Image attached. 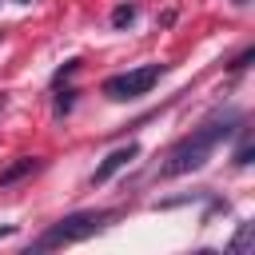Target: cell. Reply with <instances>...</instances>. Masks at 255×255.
I'll use <instances>...</instances> for the list:
<instances>
[{"label":"cell","instance_id":"obj_1","mask_svg":"<svg viewBox=\"0 0 255 255\" xmlns=\"http://www.w3.org/2000/svg\"><path fill=\"white\" fill-rule=\"evenodd\" d=\"M239 128V116H215V120H207L203 128H195L191 135H183L167 155H163V163H159V179H179V175H187V171H195V167H203L207 159H211V151L231 135Z\"/></svg>","mask_w":255,"mask_h":255},{"label":"cell","instance_id":"obj_2","mask_svg":"<svg viewBox=\"0 0 255 255\" xmlns=\"http://www.w3.org/2000/svg\"><path fill=\"white\" fill-rule=\"evenodd\" d=\"M108 219H112V211H76V215H68V219H60V223H52V227L32 243V247H36V251H52V247L80 243V239L96 235Z\"/></svg>","mask_w":255,"mask_h":255},{"label":"cell","instance_id":"obj_3","mask_svg":"<svg viewBox=\"0 0 255 255\" xmlns=\"http://www.w3.org/2000/svg\"><path fill=\"white\" fill-rule=\"evenodd\" d=\"M159 64H147V68H131V72H120V76H108L104 80V96L112 100H135V96H147L155 84H159Z\"/></svg>","mask_w":255,"mask_h":255},{"label":"cell","instance_id":"obj_4","mask_svg":"<svg viewBox=\"0 0 255 255\" xmlns=\"http://www.w3.org/2000/svg\"><path fill=\"white\" fill-rule=\"evenodd\" d=\"M135 155H139V143L116 147V151H112V155H108V159H104V163H100V167L92 171V183H108V179H112L116 171H124V167H128V163H131Z\"/></svg>","mask_w":255,"mask_h":255},{"label":"cell","instance_id":"obj_5","mask_svg":"<svg viewBox=\"0 0 255 255\" xmlns=\"http://www.w3.org/2000/svg\"><path fill=\"white\" fill-rule=\"evenodd\" d=\"M28 171H36V159H20V163H12L8 171H0V183H16V179L28 175Z\"/></svg>","mask_w":255,"mask_h":255},{"label":"cell","instance_id":"obj_6","mask_svg":"<svg viewBox=\"0 0 255 255\" xmlns=\"http://www.w3.org/2000/svg\"><path fill=\"white\" fill-rule=\"evenodd\" d=\"M135 20V4H116L112 8V28H128Z\"/></svg>","mask_w":255,"mask_h":255},{"label":"cell","instance_id":"obj_7","mask_svg":"<svg viewBox=\"0 0 255 255\" xmlns=\"http://www.w3.org/2000/svg\"><path fill=\"white\" fill-rule=\"evenodd\" d=\"M247 247H251V223H239V231H235V239L227 243V251L239 255V251H247Z\"/></svg>","mask_w":255,"mask_h":255},{"label":"cell","instance_id":"obj_8","mask_svg":"<svg viewBox=\"0 0 255 255\" xmlns=\"http://www.w3.org/2000/svg\"><path fill=\"white\" fill-rule=\"evenodd\" d=\"M235 163H251V143H243V147L235 151Z\"/></svg>","mask_w":255,"mask_h":255},{"label":"cell","instance_id":"obj_9","mask_svg":"<svg viewBox=\"0 0 255 255\" xmlns=\"http://www.w3.org/2000/svg\"><path fill=\"white\" fill-rule=\"evenodd\" d=\"M235 4H247V0H235Z\"/></svg>","mask_w":255,"mask_h":255}]
</instances>
